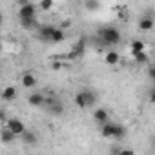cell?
<instances>
[{
  "instance_id": "obj_25",
  "label": "cell",
  "mask_w": 155,
  "mask_h": 155,
  "mask_svg": "<svg viewBox=\"0 0 155 155\" xmlns=\"http://www.w3.org/2000/svg\"><path fill=\"white\" fill-rule=\"evenodd\" d=\"M148 75H150V79L153 81V79H155V69H153V68H148Z\"/></svg>"
},
{
  "instance_id": "obj_27",
  "label": "cell",
  "mask_w": 155,
  "mask_h": 155,
  "mask_svg": "<svg viewBox=\"0 0 155 155\" xmlns=\"http://www.w3.org/2000/svg\"><path fill=\"white\" fill-rule=\"evenodd\" d=\"M0 53H2V42H0Z\"/></svg>"
},
{
  "instance_id": "obj_12",
  "label": "cell",
  "mask_w": 155,
  "mask_h": 155,
  "mask_svg": "<svg viewBox=\"0 0 155 155\" xmlns=\"http://www.w3.org/2000/svg\"><path fill=\"white\" fill-rule=\"evenodd\" d=\"M20 20V26H22V29H28V31H31V29H37L40 24L37 22V17H29V18H18Z\"/></svg>"
},
{
  "instance_id": "obj_1",
  "label": "cell",
  "mask_w": 155,
  "mask_h": 155,
  "mask_svg": "<svg viewBox=\"0 0 155 155\" xmlns=\"http://www.w3.org/2000/svg\"><path fill=\"white\" fill-rule=\"evenodd\" d=\"M126 133H128L126 126L124 124H119V122L108 120V122H104L101 126V135L104 139H110V140H122L126 137Z\"/></svg>"
},
{
  "instance_id": "obj_14",
  "label": "cell",
  "mask_w": 155,
  "mask_h": 155,
  "mask_svg": "<svg viewBox=\"0 0 155 155\" xmlns=\"http://www.w3.org/2000/svg\"><path fill=\"white\" fill-rule=\"evenodd\" d=\"M64 40H66V29H60L58 26H55L51 35V44H62Z\"/></svg>"
},
{
  "instance_id": "obj_10",
  "label": "cell",
  "mask_w": 155,
  "mask_h": 155,
  "mask_svg": "<svg viewBox=\"0 0 155 155\" xmlns=\"http://www.w3.org/2000/svg\"><path fill=\"white\" fill-rule=\"evenodd\" d=\"M0 99H2L4 102H13V101L17 99V88H13V86L4 88L2 93H0Z\"/></svg>"
},
{
  "instance_id": "obj_16",
  "label": "cell",
  "mask_w": 155,
  "mask_h": 155,
  "mask_svg": "<svg viewBox=\"0 0 155 155\" xmlns=\"http://www.w3.org/2000/svg\"><path fill=\"white\" fill-rule=\"evenodd\" d=\"M15 137H17V135H15L13 131H9L6 126L2 128V131H0V142H4V144H11V142L15 140Z\"/></svg>"
},
{
  "instance_id": "obj_9",
  "label": "cell",
  "mask_w": 155,
  "mask_h": 155,
  "mask_svg": "<svg viewBox=\"0 0 155 155\" xmlns=\"http://www.w3.org/2000/svg\"><path fill=\"white\" fill-rule=\"evenodd\" d=\"M93 119H95V122L97 124H104V122H108L110 120V113H108V110H104V108H97L95 111H93Z\"/></svg>"
},
{
  "instance_id": "obj_19",
  "label": "cell",
  "mask_w": 155,
  "mask_h": 155,
  "mask_svg": "<svg viewBox=\"0 0 155 155\" xmlns=\"http://www.w3.org/2000/svg\"><path fill=\"white\" fill-rule=\"evenodd\" d=\"M142 49H146V46H144V42H142L140 38L131 40V44H130V51H131V55H133V53H139V51H142Z\"/></svg>"
},
{
  "instance_id": "obj_3",
  "label": "cell",
  "mask_w": 155,
  "mask_h": 155,
  "mask_svg": "<svg viewBox=\"0 0 155 155\" xmlns=\"http://www.w3.org/2000/svg\"><path fill=\"white\" fill-rule=\"evenodd\" d=\"M75 106L79 108V110H86V108H93L95 102H97V93L93 90H81V91H77L75 97Z\"/></svg>"
},
{
  "instance_id": "obj_20",
  "label": "cell",
  "mask_w": 155,
  "mask_h": 155,
  "mask_svg": "<svg viewBox=\"0 0 155 155\" xmlns=\"http://www.w3.org/2000/svg\"><path fill=\"white\" fill-rule=\"evenodd\" d=\"M53 6H55L53 0H40L37 8H38L40 11H51V9H53Z\"/></svg>"
},
{
  "instance_id": "obj_17",
  "label": "cell",
  "mask_w": 155,
  "mask_h": 155,
  "mask_svg": "<svg viewBox=\"0 0 155 155\" xmlns=\"http://www.w3.org/2000/svg\"><path fill=\"white\" fill-rule=\"evenodd\" d=\"M131 57H133V58H135V62H137V64H140V66H144V64H148V62H150V55L146 53V49H142V51H139V53H133Z\"/></svg>"
},
{
  "instance_id": "obj_23",
  "label": "cell",
  "mask_w": 155,
  "mask_h": 155,
  "mask_svg": "<svg viewBox=\"0 0 155 155\" xmlns=\"http://www.w3.org/2000/svg\"><path fill=\"white\" fill-rule=\"evenodd\" d=\"M64 66H62V62H58V60H55V62H51V69L53 71H60Z\"/></svg>"
},
{
  "instance_id": "obj_15",
  "label": "cell",
  "mask_w": 155,
  "mask_h": 155,
  "mask_svg": "<svg viewBox=\"0 0 155 155\" xmlns=\"http://www.w3.org/2000/svg\"><path fill=\"white\" fill-rule=\"evenodd\" d=\"M104 62H106L108 66H117V64L120 62V55H119L117 51H106V53H104Z\"/></svg>"
},
{
  "instance_id": "obj_5",
  "label": "cell",
  "mask_w": 155,
  "mask_h": 155,
  "mask_svg": "<svg viewBox=\"0 0 155 155\" xmlns=\"http://www.w3.org/2000/svg\"><path fill=\"white\" fill-rule=\"evenodd\" d=\"M84 51H86V38L82 37V38H79V40L73 44L71 51L68 53V60H77V58H81V57L84 55Z\"/></svg>"
},
{
  "instance_id": "obj_2",
  "label": "cell",
  "mask_w": 155,
  "mask_h": 155,
  "mask_svg": "<svg viewBox=\"0 0 155 155\" xmlns=\"http://www.w3.org/2000/svg\"><path fill=\"white\" fill-rule=\"evenodd\" d=\"M97 37H99V40L104 46H117V44H120V38H122L119 28H115V26H104V28H101L97 31Z\"/></svg>"
},
{
  "instance_id": "obj_13",
  "label": "cell",
  "mask_w": 155,
  "mask_h": 155,
  "mask_svg": "<svg viewBox=\"0 0 155 155\" xmlns=\"http://www.w3.org/2000/svg\"><path fill=\"white\" fill-rule=\"evenodd\" d=\"M153 24H155V20L151 18V15H146V17H142L139 20V29L140 31H151L153 29Z\"/></svg>"
},
{
  "instance_id": "obj_8",
  "label": "cell",
  "mask_w": 155,
  "mask_h": 155,
  "mask_svg": "<svg viewBox=\"0 0 155 155\" xmlns=\"http://www.w3.org/2000/svg\"><path fill=\"white\" fill-rule=\"evenodd\" d=\"M44 102H46V95L40 93V91H35V93H31V95L28 97V104L33 106V108H42Z\"/></svg>"
},
{
  "instance_id": "obj_24",
  "label": "cell",
  "mask_w": 155,
  "mask_h": 155,
  "mask_svg": "<svg viewBox=\"0 0 155 155\" xmlns=\"http://www.w3.org/2000/svg\"><path fill=\"white\" fill-rule=\"evenodd\" d=\"M69 26H71V20H62V22H60V26H58V28H60V29H66V28H68V29H69Z\"/></svg>"
},
{
  "instance_id": "obj_21",
  "label": "cell",
  "mask_w": 155,
  "mask_h": 155,
  "mask_svg": "<svg viewBox=\"0 0 155 155\" xmlns=\"http://www.w3.org/2000/svg\"><path fill=\"white\" fill-rule=\"evenodd\" d=\"M84 8L88 11H97L101 8V2H99V0H84Z\"/></svg>"
},
{
  "instance_id": "obj_4",
  "label": "cell",
  "mask_w": 155,
  "mask_h": 155,
  "mask_svg": "<svg viewBox=\"0 0 155 155\" xmlns=\"http://www.w3.org/2000/svg\"><path fill=\"white\" fill-rule=\"evenodd\" d=\"M4 126H6L9 131H13L17 137H20V135L26 131V124H24L20 119H17V117H8L6 122H4Z\"/></svg>"
},
{
  "instance_id": "obj_26",
  "label": "cell",
  "mask_w": 155,
  "mask_h": 155,
  "mask_svg": "<svg viewBox=\"0 0 155 155\" xmlns=\"http://www.w3.org/2000/svg\"><path fill=\"white\" fill-rule=\"evenodd\" d=\"M4 24V17H2V13H0V26Z\"/></svg>"
},
{
  "instance_id": "obj_22",
  "label": "cell",
  "mask_w": 155,
  "mask_h": 155,
  "mask_svg": "<svg viewBox=\"0 0 155 155\" xmlns=\"http://www.w3.org/2000/svg\"><path fill=\"white\" fill-rule=\"evenodd\" d=\"M117 13H119V18H120V20H128V11H126V8H119Z\"/></svg>"
},
{
  "instance_id": "obj_7",
  "label": "cell",
  "mask_w": 155,
  "mask_h": 155,
  "mask_svg": "<svg viewBox=\"0 0 155 155\" xmlns=\"http://www.w3.org/2000/svg\"><path fill=\"white\" fill-rule=\"evenodd\" d=\"M37 6L31 4V2H22L20 8H18V18H29V17H37Z\"/></svg>"
},
{
  "instance_id": "obj_18",
  "label": "cell",
  "mask_w": 155,
  "mask_h": 155,
  "mask_svg": "<svg viewBox=\"0 0 155 155\" xmlns=\"http://www.w3.org/2000/svg\"><path fill=\"white\" fill-rule=\"evenodd\" d=\"M20 137H22V140H24V142H28V144H37V142H38V137H37L33 131H29L28 128H26V131H24Z\"/></svg>"
},
{
  "instance_id": "obj_11",
  "label": "cell",
  "mask_w": 155,
  "mask_h": 155,
  "mask_svg": "<svg viewBox=\"0 0 155 155\" xmlns=\"http://www.w3.org/2000/svg\"><path fill=\"white\" fill-rule=\"evenodd\" d=\"M20 82H22L24 88H29V90H31V88H35V86L38 84V79H37L33 73H24L22 79H20Z\"/></svg>"
},
{
  "instance_id": "obj_6",
  "label": "cell",
  "mask_w": 155,
  "mask_h": 155,
  "mask_svg": "<svg viewBox=\"0 0 155 155\" xmlns=\"http://www.w3.org/2000/svg\"><path fill=\"white\" fill-rule=\"evenodd\" d=\"M53 29H55L53 24H42V26H38V28H37V31H38V40H40L42 44H51Z\"/></svg>"
}]
</instances>
